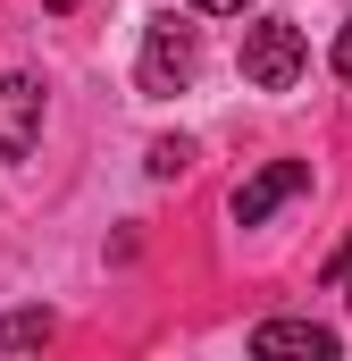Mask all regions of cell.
Wrapping results in <instances>:
<instances>
[{
	"instance_id": "277c9868",
	"label": "cell",
	"mask_w": 352,
	"mask_h": 361,
	"mask_svg": "<svg viewBox=\"0 0 352 361\" xmlns=\"http://www.w3.org/2000/svg\"><path fill=\"white\" fill-rule=\"evenodd\" d=\"M34 143H42V85L0 76V160H25Z\"/></svg>"
},
{
	"instance_id": "30bf717a",
	"label": "cell",
	"mask_w": 352,
	"mask_h": 361,
	"mask_svg": "<svg viewBox=\"0 0 352 361\" xmlns=\"http://www.w3.org/2000/svg\"><path fill=\"white\" fill-rule=\"evenodd\" d=\"M193 8H210V17H235V8H252V0H193Z\"/></svg>"
},
{
	"instance_id": "8fae6325",
	"label": "cell",
	"mask_w": 352,
	"mask_h": 361,
	"mask_svg": "<svg viewBox=\"0 0 352 361\" xmlns=\"http://www.w3.org/2000/svg\"><path fill=\"white\" fill-rule=\"evenodd\" d=\"M51 8H84V0H51Z\"/></svg>"
},
{
	"instance_id": "ba28073f",
	"label": "cell",
	"mask_w": 352,
	"mask_h": 361,
	"mask_svg": "<svg viewBox=\"0 0 352 361\" xmlns=\"http://www.w3.org/2000/svg\"><path fill=\"white\" fill-rule=\"evenodd\" d=\"M327 286H336V294H344V302H352V235H344V244H336V261H327Z\"/></svg>"
},
{
	"instance_id": "7a4b0ae2",
	"label": "cell",
	"mask_w": 352,
	"mask_h": 361,
	"mask_svg": "<svg viewBox=\"0 0 352 361\" xmlns=\"http://www.w3.org/2000/svg\"><path fill=\"white\" fill-rule=\"evenodd\" d=\"M193 59H201V34H193V17H151L143 25V68H134V85L151 92V101H168V92L193 85Z\"/></svg>"
},
{
	"instance_id": "5b68a950",
	"label": "cell",
	"mask_w": 352,
	"mask_h": 361,
	"mask_svg": "<svg viewBox=\"0 0 352 361\" xmlns=\"http://www.w3.org/2000/svg\"><path fill=\"white\" fill-rule=\"evenodd\" d=\"M252 353H260V361H277V353L336 361V353H344V336H336V328H319V319H260V328H252Z\"/></svg>"
},
{
	"instance_id": "9c48e42d",
	"label": "cell",
	"mask_w": 352,
	"mask_h": 361,
	"mask_svg": "<svg viewBox=\"0 0 352 361\" xmlns=\"http://www.w3.org/2000/svg\"><path fill=\"white\" fill-rule=\"evenodd\" d=\"M336 76L352 85V17H344V34H336Z\"/></svg>"
},
{
	"instance_id": "8992f818",
	"label": "cell",
	"mask_w": 352,
	"mask_h": 361,
	"mask_svg": "<svg viewBox=\"0 0 352 361\" xmlns=\"http://www.w3.org/2000/svg\"><path fill=\"white\" fill-rule=\"evenodd\" d=\"M51 328H59L51 311H8L0 319V353H34V345H51Z\"/></svg>"
},
{
	"instance_id": "3957f363",
	"label": "cell",
	"mask_w": 352,
	"mask_h": 361,
	"mask_svg": "<svg viewBox=\"0 0 352 361\" xmlns=\"http://www.w3.org/2000/svg\"><path fill=\"white\" fill-rule=\"evenodd\" d=\"M294 193H310V160H268V169H252V177L235 185V227H260V219H277Z\"/></svg>"
},
{
	"instance_id": "6da1fadb",
	"label": "cell",
	"mask_w": 352,
	"mask_h": 361,
	"mask_svg": "<svg viewBox=\"0 0 352 361\" xmlns=\"http://www.w3.org/2000/svg\"><path fill=\"white\" fill-rule=\"evenodd\" d=\"M302 68H310V42H302L294 17H260V25H244V85H252V92H294V85H302Z\"/></svg>"
},
{
	"instance_id": "52a82bcc",
	"label": "cell",
	"mask_w": 352,
	"mask_h": 361,
	"mask_svg": "<svg viewBox=\"0 0 352 361\" xmlns=\"http://www.w3.org/2000/svg\"><path fill=\"white\" fill-rule=\"evenodd\" d=\"M184 160H193V143H184V135H160L143 169H151V177H184Z\"/></svg>"
}]
</instances>
